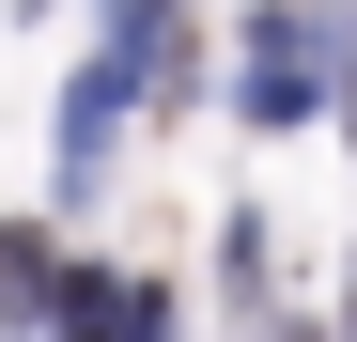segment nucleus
<instances>
[{
    "label": "nucleus",
    "mask_w": 357,
    "mask_h": 342,
    "mask_svg": "<svg viewBox=\"0 0 357 342\" xmlns=\"http://www.w3.org/2000/svg\"><path fill=\"white\" fill-rule=\"evenodd\" d=\"M311 94H326V31H311V16H264V31H249V109L295 125Z\"/></svg>",
    "instance_id": "obj_1"
}]
</instances>
